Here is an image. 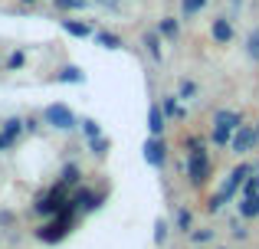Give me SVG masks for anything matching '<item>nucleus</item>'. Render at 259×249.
I'll return each instance as SVG.
<instances>
[{
    "mask_svg": "<svg viewBox=\"0 0 259 249\" xmlns=\"http://www.w3.org/2000/svg\"><path fill=\"white\" fill-rule=\"evenodd\" d=\"M23 4H39V0H23Z\"/></svg>",
    "mask_w": 259,
    "mask_h": 249,
    "instance_id": "31",
    "label": "nucleus"
},
{
    "mask_svg": "<svg viewBox=\"0 0 259 249\" xmlns=\"http://www.w3.org/2000/svg\"><path fill=\"white\" fill-rule=\"evenodd\" d=\"M213 125L227 128V131H236V128L243 125V115H240V112H230V109H220V112L213 115Z\"/></svg>",
    "mask_w": 259,
    "mask_h": 249,
    "instance_id": "6",
    "label": "nucleus"
},
{
    "mask_svg": "<svg viewBox=\"0 0 259 249\" xmlns=\"http://www.w3.org/2000/svg\"><path fill=\"white\" fill-rule=\"evenodd\" d=\"M194 92H197V85L184 79V82H181V95H177V98H190V95H194Z\"/></svg>",
    "mask_w": 259,
    "mask_h": 249,
    "instance_id": "27",
    "label": "nucleus"
},
{
    "mask_svg": "<svg viewBox=\"0 0 259 249\" xmlns=\"http://www.w3.org/2000/svg\"><path fill=\"white\" fill-rule=\"evenodd\" d=\"M145 46H148V53H151V59H158V63H161V33H148Z\"/></svg>",
    "mask_w": 259,
    "mask_h": 249,
    "instance_id": "13",
    "label": "nucleus"
},
{
    "mask_svg": "<svg viewBox=\"0 0 259 249\" xmlns=\"http://www.w3.org/2000/svg\"><path fill=\"white\" fill-rule=\"evenodd\" d=\"M167 230H171V226H167L164 220H161V223L154 226V243H158V246H161V243H164V239H167Z\"/></svg>",
    "mask_w": 259,
    "mask_h": 249,
    "instance_id": "25",
    "label": "nucleus"
},
{
    "mask_svg": "<svg viewBox=\"0 0 259 249\" xmlns=\"http://www.w3.org/2000/svg\"><path fill=\"white\" fill-rule=\"evenodd\" d=\"M82 131L89 134V138H99L102 128H99V122H95V118H82Z\"/></svg>",
    "mask_w": 259,
    "mask_h": 249,
    "instance_id": "21",
    "label": "nucleus"
},
{
    "mask_svg": "<svg viewBox=\"0 0 259 249\" xmlns=\"http://www.w3.org/2000/svg\"><path fill=\"white\" fill-rule=\"evenodd\" d=\"M249 177H253V167H249V164H240V167H233V171H230V180L220 187V193H213V197L207 200V210H210V213L223 210V204H227V200H233V197H236V190H240V187L246 184Z\"/></svg>",
    "mask_w": 259,
    "mask_h": 249,
    "instance_id": "1",
    "label": "nucleus"
},
{
    "mask_svg": "<svg viewBox=\"0 0 259 249\" xmlns=\"http://www.w3.org/2000/svg\"><path fill=\"white\" fill-rule=\"evenodd\" d=\"M85 4H89V0H56L59 10H82Z\"/></svg>",
    "mask_w": 259,
    "mask_h": 249,
    "instance_id": "23",
    "label": "nucleus"
},
{
    "mask_svg": "<svg viewBox=\"0 0 259 249\" xmlns=\"http://www.w3.org/2000/svg\"><path fill=\"white\" fill-rule=\"evenodd\" d=\"M63 30L69 33V36H79V39L92 36V26H89V23H76V20H63Z\"/></svg>",
    "mask_w": 259,
    "mask_h": 249,
    "instance_id": "10",
    "label": "nucleus"
},
{
    "mask_svg": "<svg viewBox=\"0 0 259 249\" xmlns=\"http://www.w3.org/2000/svg\"><path fill=\"white\" fill-rule=\"evenodd\" d=\"M233 236H236V239H246V230H243V226L236 223V226H233Z\"/></svg>",
    "mask_w": 259,
    "mask_h": 249,
    "instance_id": "29",
    "label": "nucleus"
},
{
    "mask_svg": "<svg viewBox=\"0 0 259 249\" xmlns=\"http://www.w3.org/2000/svg\"><path fill=\"white\" fill-rule=\"evenodd\" d=\"M256 144H259V134H256V128H249V125H240V128H236V134L230 138V147H233L236 154L253 151Z\"/></svg>",
    "mask_w": 259,
    "mask_h": 249,
    "instance_id": "4",
    "label": "nucleus"
},
{
    "mask_svg": "<svg viewBox=\"0 0 259 249\" xmlns=\"http://www.w3.org/2000/svg\"><path fill=\"white\" fill-rule=\"evenodd\" d=\"M240 213H243V217H259V193H253V197H243Z\"/></svg>",
    "mask_w": 259,
    "mask_h": 249,
    "instance_id": "12",
    "label": "nucleus"
},
{
    "mask_svg": "<svg viewBox=\"0 0 259 249\" xmlns=\"http://www.w3.org/2000/svg\"><path fill=\"white\" fill-rule=\"evenodd\" d=\"M207 4V0H181V7H184V17H194L200 7Z\"/></svg>",
    "mask_w": 259,
    "mask_h": 249,
    "instance_id": "20",
    "label": "nucleus"
},
{
    "mask_svg": "<svg viewBox=\"0 0 259 249\" xmlns=\"http://www.w3.org/2000/svg\"><path fill=\"white\" fill-rule=\"evenodd\" d=\"M174 223H177V230H181V233H190V226H194V213H190V210H177Z\"/></svg>",
    "mask_w": 259,
    "mask_h": 249,
    "instance_id": "15",
    "label": "nucleus"
},
{
    "mask_svg": "<svg viewBox=\"0 0 259 249\" xmlns=\"http://www.w3.org/2000/svg\"><path fill=\"white\" fill-rule=\"evenodd\" d=\"M20 66H23V53H13L10 56V69H20Z\"/></svg>",
    "mask_w": 259,
    "mask_h": 249,
    "instance_id": "28",
    "label": "nucleus"
},
{
    "mask_svg": "<svg viewBox=\"0 0 259 249\" xmlns=\"http://www.w3.org/2000/svg\"><path fill=\"white\" fill-rule=\"evenodd\" d=\"M158 33H161V36H177V23H174V20H161Z\"/></svg>",
    "mask_w": 259,
    "mask_h": 249,
    "instance_id": "24",
    "label": "nucleus"
},
{
    "mask_svg": "<svg viewBox=\"0 0 259 249\" xmlns=\"http://www.w3.org/2000/svg\"><path fill=\"white\" fill-rule=\"evenodd\" d=\"M164 112H167V115H177V118H184V115H187V112H184V109H177V95L164 98Z\"/></svg>",
    "mask_w": 259,
    "mask_h": 249,
    "instance_id": "22",
    "label": "nucleus"
},
{
    "mask_svg": "<svg viewBox=\"0 0 259 249\" xmlns=\"http://www.w3.org/2000/svg\"><path fill=\"white\" fill-rule=\"evenodd\" d=\"M72 184H79V167H76V164H66V167H63V180H59L56 190H63V193H66Z\"/></svg>",
    "mask_w": 259,
    "mask_h": 249,
    "instance_id": "11",
    "label": "nucleus"
},
{
    "mask_svg": "<svg viewBox=\"0 0 259 249\" xmlns=\"http://www.w3.org/2000/svg\"><path fill=\"white\" fill-rule=\"evenodd\" d=\"M256 134H259V125H256Z\"/></svg>",
    "mask_w": 259,
    "mask_h": 249,
    "instance_id": "33",
    "label": "nucleus"
},
{
    "mask_svg": "<svg viewBox=\"0 0 259 249\" xmlns=\"http://www.w3.org/2000/svg\"><path fill=\"white\" fill-rule=\"evenodd\" d=\"M210 30H213V39H217V43H230V39H233V26H230L227 20H213V26H210Z\"/></svg>",
    "mask_w": 259,
    "mask_h": 249,
    "instance_id": "9",
    "label": "nucleus"
},
{
    "mask_svg": "<svg viewBox=\"0 0 259 249\" xmlns=\"http://www.w3.org/2000/svg\"><path fill=\"white\" fill-rule=\"evenodd\" d=\"M246 53H249V59H256V63H259V30H253L246 36Z\"/></svg>",
    "mask_w": 259,
    "mask_h": 249,
    "instance_id": "18",
    "label": "nucleus"
},
{
    "mask_svg": "<svg viewBox=\"0 0 259 249\" xmlns=\"http://www.w3.org/2000/svg\"><path fill=\"white\" fill-rule=\"evenodd\" d=\"M95 39H99V46H105V49H118L121 46V36H115V33H95Z\"/></svg>",
    "mask_w": 259,
    "mask_h": 249,
    "instance_id": "16",
    "label": "nucleus"
},
{
    "mask_svg": "<svg viewBox=\"0 0 259 249\" xmlns=\"http://www.w3.org/2000/svg\"><path fill=\"white\" fill-rule=\"evenodd\" d=\"M46 122H50L56 131H72L79 122H76V115H72V109H66V105H50L46 109Z\"/></svg>",
    "mask_w": 259,
    "mask_h": 249,
    "instance_id": "3",
    "label": "nucleus"
},
{
    "mask_svg": "<svg viewBox=\"0 0 259 249\" xmlns=\"http://www.w3.org/2000/svg\"><path fill=\"white\" fill-rule=\"evenodd\" d=\"M187 177H190L194 187H200L203 180L210 177V158H207L203 147H194V151L187 154Z\"/></svg>",
    "mask_w": 259,
    "mask_h": 249,
    "instance_id": "2",
    "label": "nucleus"
},
{
    "mask_svg": "<svg viewBox=\"0 0 259 249\" xmlns=\"http://www.w3.org/2000/svg\"><path fill=\"white\" fill-rule=\"evenodd\" d=\"M0 151H4V141H0Z\"/></svg>",
    "mask_w": 259,
    "mask_h": 249,
    "instance_id": "32",
    "label": "nucleus"
},
{
    "mask_svg": "<svg viewBox=\"0 0 259 249\" xmlns=\"http://www.w3.org/2000/svg\"><path fill=\"white\" fill-rule=\"evenodd\" d=\"M190 239H194L197 246H203V243H210V239H213V230H190Z\"/></svg>",
    "mask_w": 259,
    "mask_h": 249,
    "instance_id": "19",
    "label": "nucleus"
},
{
    "mask_svg": "<svg viewBox=\"0 0 259 249\" xmlns=\"http://www.w3.org/2000/svg\"><path fill=\"white\" fill-rule=\"evenodd\" d=\"M89 147H92L95 158H105V154H108V141L102 138V134H99V138H89Z\"/></svg>",
    "mask_w": 259,
    "mask_h": 249,
    "instance_id": "17",
    "label": "nucleus"
},
{
    "mask_svg": "<svg viewBox=\"0 0 259 249\" xmlns=\"http://www.w3.org/2000/svg\"><path fill=\"white\" fill-rule=\"evenodd\" d=\"M145 161L151 167H164L167 161V144L161 141V134H151V138L145 141Z\"/></svg>",
    "mask_w": 259,
    "mask_h": 249,
    "instance_id": "5",
    "label": "nucleus"
},
{
    "mask_svg": "<svg viewBox=\"0 0 259 249\" xmlns=\"http://www.w3.org/2000/svg\"><path fill=\"white\" fill-rule=\"evenodd\" d=\"M148 131H151V134H161V131H164V112H161L158 105H151V109H148Z\"/></svg>",
    "mask_w": 259,
    "mask_h": 249,
    "instance_id": "8",
    "label": "nucleus"
},
{
    "mask_svg": "<svg viewBox=\"0 0 259 249\" xmlns=\"http://www.w3.org/2000/svg\"><path fill=\"white\" fill-rule=\"evenodd\" d=\"M20 131H23V122H20V118H10V122L4 125V131H0V141H4V147H10L13 141L20 138Z\"/></svg>",
    "mask_w": 259,
    "mask_h": 249,
    "instance_id": "7",
    "label": "nucleus"
},
{
    "mask_svg": "<svg viewBox=\"0 0 259 249\" xmlns=\"http://www.w3.org/2000/svg\"><path fill=\"white\" fill-rule=\"evenodd\" d=\"M95 4H102V7H118V0H95Z\"/></svg>",
    "mask_w": 259,
    "mask_h": 249,
    "instance_id": "30",
    "label": "nucleus"
},
{
    "mask_svg": "<svg viewBox=\"0 0 259 249\" xmlns=\"http://www.w3.org/2000/svg\"><path fill=\"white\" fill-rule=\"evenodd\" d=\"M56 82H82V69H76V66H66L63 72H56Z\"/></svg>",
    "mask_w": 259,
    "mask_h": 249,
    "instance_id": "14",
    "label": "nucleus"
},
{
    "mask_svg": "<svg viewBox=\"0 0 259 249\" xmlns=\"http://www.w3.org/2000/svg\"><path fill=\"white\" fill-rule=\"evenodd\" d=\"M213 144H230V131L227 128H220V125L213 128Z\"/></svg>",
    "mask_w": 259,
    "mask_h": 249,
    "instance_id": "26",
    "label": "nucleus"
}]
</instances>
